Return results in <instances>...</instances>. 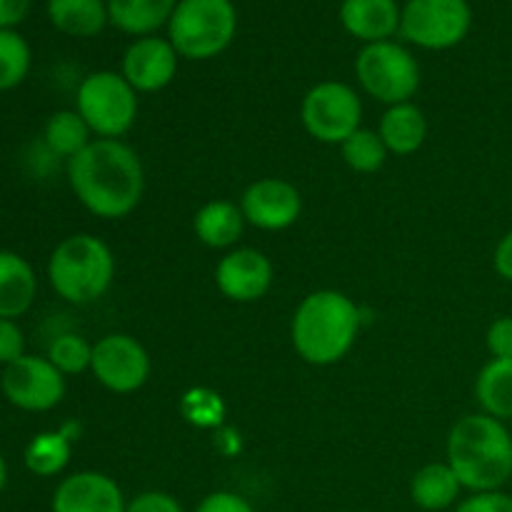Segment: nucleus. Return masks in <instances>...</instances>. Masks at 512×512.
<instances>
[{
  "label": "nucleus",
  "instance_id": "1",
  "mask_svg": "<svg viewBox=\"0 0 512 512\" xmlns=\"http://www.w3.org/2000/svg\"><path fill=\"white\" fill-rule=\"evenodd\" d=\"M68 183L78 203L95 218L120 220L143 200L145 168L128 143L95 138L68 160Z\"/></svg>",
  "mask_w": 512,
  "mask_h": 512
},
{
  "label": "nucleus",
  "instance_id": "2",
  "mask_svg": "<svg viewBox=\"0 0 512 512\" xmlns=\"http://www.w3.org/2000/svg\"><path fill=\"white\" fill-rule=\"evenodd\" d=\"M448 460L463 490H503L512 478V433L503 420L485 413L460 418L448 433Z\"/></svg>",
  "mask_w": 512,
  "mask_h": 512
},
{
  "label": "nucleus",
  "instance_id": "3",
  "mask_svg": "<svg viewBox=\"0 0 512 512\" xmlns=\"http://www.w3.org/2000/svg\"><path fill=\"white\" fill-rule=\"evenodd\" d=\"M360 333V310L340 290L305 295L290 323L293 348L305 363L328 368L353 350Z\"/></svg>",
  "mask_w": 512,
  "mask_h": 512
},
{
  "label": "nucleus",
  "instance_id": "4",
  "mask_svg": "<svg viewBox=\"0 0 512 512\" xmlns=\"http://www.w3.org/2000/svg\"><path fill=\"white\" fill-rule=\"evenodd\" d=\"M115 278V258L108 243L90 233L68 235L48 260V280L58 298L73 305L98 303Z\"/></svg>",
  "mask_w": 512,
  "mask_h": 512
},
{
  "label": "nucleus",
  "instance_id": "5",
  "mask_svg": "<svg viewBox=\"0 0 512 512\" xmlns=\"http://www.w3.org/2000/svg\"><path fill=\"white\" fill-rule=\"evenodd\" d=\"M238 33L233 0H178L168 40L185 60H210L230 48Z\"/></svg>",
  "mask_w": 512,
  "mask_h": 512
},
{
  "label": "nucleus",
  "instance_id": "6",
  "mask_svg": "<svg viewBox=\"0 0 512 512\" xmlns=\"http://www.w3.org/2000/svg\"><path fill=\"white\" fill-rule=\"evenodd\" d=\"M75 110L93 135L120 140L138 118V93L115 70H95L85 75L75 95Z\"/></svg>",
  "mask_w": 512,
  "mask_h": 512
},
{
  "label": "nucleus",
  "instance_id": "7",
  "mask_svg": "<svg viewBox=\"0 0 512 512\" xmlns=\"http://www.w3.org/2000/svg\"><path fill=\"white\" fill-rule=\"evenodd\" d=\"M358 83L370 98L390 105L410 103L420 88V65L405 45L395 40L363 45L355 58Z\"/></svg>",
  "mask_w": 512,
  "mask_h": 512
},
{
  "label": "nucleus",
  "instance_id": "8",
  "mask_svg": "<svg viewBox=\"0 0 512 512\" xmlns=\"http://www.w3.org/2000/svg\"><path fill=\"white\" fill-rule=\"evenodd\" d=\"M473 28L468 0H405L400 35L423 50H450Z\"/></svg>",
  "mask_w": 512,
  "mask_h": 512
},
{
  "label": "nucleus",
  "instance_id": "9",
  "mask_svg": "<svg viewBox=\"0 0 512 512\" xmlns=\"http://www.w3.org/2000/svg\"><path fill=\"white\" fill-rule=\"evenodd\" d=\"M300 120L310 138L325 145H340L363 128V103L348 83L323 80L305 93Z\"/></svg>",
  "mask_w": 512,
  "mask_h": 512
},
{
  "label": "nucleus",
  "instance_id": "10",
  "mask_svg": "<svg viewBox=\"0 0 512 512\" xmlns=\"http://www.w3.org/2000/svg\"><path fill=\"white\" fill-rule=\"evenodd\" d=\"M0 390L13 408L25 413H48L65 398V375L38 355H23L3 368Z\"/></svg>",
  "mask_w": 512,
  "mask_h": 512
},
{
  "label": "nucleus",
  "instance_id": "11",
  "mask_svg": "<svg viewBox=\"0 0 512 512\" xmlns=\"http://www.w3.org/2000/svg\"><path fill=\"white\" fill-rule=\"evenodd\" d=\"M90 373L110 393L130 395L150 378V355L133 335L110 333L93 343Z\"/></svg>",
  "mask_w": 512,
  "mask_h": 512
},
{
  "label": "nucleus",
  "instance_id": "12",
  "mask_svg": "<svg viewBox=\"0 0 512 512\" xmlns=\"http://www.w3.org/2000/svg\"><path fill=\"white\" fill-rule=\"evenodd\" d=\"M240 210L245 223L258 230L278 233L298 223L303 213V198L293 183L283 178H260L240 195Z\"/></svg>",
  "mask_w": 512,
  "mask_h": 512
},
{
  "label": "nucleus",
  "instance_id": "13",
  "mask_svg": "<svg viewBox=\"0 0 512 512\" xmlns=\"http://www.w3.org/2000/svg\"><path fill=\"white\" fill-rule=\"evenodd\" d=\"M178 50L168 38L145 35L135 38L123 55V78L135 88V93H158L168 88L178 75Z\"/></svg>",
  "mask_w": 512,
  "mask_h": 512
},
{
  "label": "nucleus",
  "instance_id": "14",
  "mask_svg": "<svg viewBox=\"0 0 512 512\" xmlns=\"http://www.w3.org/2000/svg\"><path fill=\"white\" fill-rule=\"evenodd\" d=\"M215 283L233 303H255L273 285V263L255 248H235L215 268Z\"/></svg>",
  "mask_w": 512,
  "mask_h": 512
},
{
  "label": "nucleus",
  "instance_id": "15",
  "mask_svg": "<svg viewBox=\"0 0 512 512\" xmlns=\"http://www.w3.org/2000/svg\"><path fill=\"white\" fill-rule=\"evenodd\" d=\"M50 508L53 512H125L128 500L110 475L80 470L60 480Z\"/></svg>",
  "mask_w": 512,
  "mask_h": 512
},
{
  "label": "nucleus",
  "instance_id": "16",
  "mask_svg": "<svg viewBox=\"0 0 512 512\" xmlns=\"http://www.w3.org/2000/svg\"><path fill=\"white\" fill-rule=\"evenodd\" d=\"M400 13L403 5L398 0H343L340 23L345 33L363 45L383 43L400 33Z\"/></svg>",
  "mask_w": 512,
  "mask_h": 512
},
{
  "label": "nucleus",
  "instance_id": "17",
  "mask_svg": "<svg viewBox=\"0 0 512 512\" xmlns=\"http://www.w3.org/2000/svg\"><path fill=\"white\" fill-rule=\"evenodd\" d=\"M38 295V278L28 260L13 250H0V318L15 320L28 313Z\"/></svg>",
  "mask_w": 512,
  "mask_h": 512
},
{
  "label": "nucleus",
  "instance_id": "18",
  "mask_svg": "<svg viewBox=\"0 0 512 512\" xmlns=\"http://www.w3.org/2000/svg\"><path fill=\"white\" fill-rule=\"evenodd\" d=\"M178 0H108L110 25L120 33L145 38L168 28Z\"/></svg>",
  "mask_w": 512,
  "mask_h": 512
},
{
  "label": "nucleus",
  "instance_id": "19",
  "mask_svg": "<svg viewBox=\"0 0 512 512\" xmlns=\"http://www.w3.org/2000/svg\"><path fill=\"white\" fill-rule=\"evenodd\" d=\"M195 238L213 250H228L243 238L245 215L230 200H210L193 218Z\"/></svg>",
  "mask_w": 512,
  "mask_h": 512
},
{
  "label": "nucleus",
  "instance_id": "20",
  "mask_svg": "<svg viewBox=\"0 0 512 512\" xmlns=\"http://www.w3.org/2000/svg\"><path fill=\"white\" fill-rule=\"evenodd\" d=\"M385 148L393 155H413L418 153L428 138V120L425 113L415 103L390 105L380 118L378 128Z\"/></svg>",
  "mask_w": 512,
  "mask_h": 512
},
{
  "label": "nucleus",
  "instance_id": "21",
  "mask_svg": "<svg viewBox=\"0 0 512 512\" xmlns=\"http://www.w3.org/2000/svg\"><path fill=\"white\" fill-rule=\"evenodd\" d=\"M48 20L70 38H95L110 25L108 0H48Z\"/></svg>",
  "mask_w": 512,
  "mask_h": 512
},
{
  "label": "nucleus",
  "instance_id": "22",
  "mask_svg": "<svg viewBox=\"0 0 512 512\" xmlns=\"http://www.w3.org/2000/svg\"><path fill=\"white\" fill-rule=\"evenodd\" d=\"M460 490H463V485L448 463L423 465L410 480V498L425 512L453 508L460 498Z\"/></svg>",
  "mask_w": 512,
  "mask_h": 512
},
{
  "label": "nucleus",
  "instance_id": "23",
  "mask_svg": "<svg viewBox=\"0 0 512 512\" xmlns=\"http://www.w3.org/2000/svg\"><path fill=\"white\" fill-rule=\"evenodd\" d=\"M480 410L495 420H512V360H490L475 380Z\"/></svg>",
  "mask_w": 512,
  "mask_h": 512
},
{
  "label": "nucleus",
  "instance_id": "24",
  "mask_svg": "<svg viewBox=\"0 0 512 512\" xmlns=\"http://www.w3.org/2000/svg\"><path fill=\"white\" fill-rule=\"evenodd\" d=\"M43 143L55 158H75L93 143V130L88 128L78 110H58L43 128Z\"/></svg>",
  "mask_w": 512,
  "mask_h": 512
},
{
  "label": "nucleus",
  "instance_id": "25",
  "mask_svg": "<svg viewBox=\"0 0 512 512\" xmlns=\"http://www.w3.org/2000/svg\"><path fill=\"white\" fill-rule=\"evenodd\" d=\"M70 455H73V440L65 438L60 430H48L30 440L23 453V463L38 478H55L68 468Z\"/></svg>",
  "mask_w": 512,
  "mask_h": 512
},
{
  "label": "nucleus",
  "instance_id": "26",
  "mask_svg": "<svg viewBox=\"0 0 512 512\" xmlns=\"http://www.w3.org/2000/svg\"><path fill=\"white\" fill-rule=\"evenodd\" d=\"M340 153H343L345 165H348L350 170L363 175L378 173L390 155L383 138H380V133H375V130L370 128L355 130L348 140L340 143Z\"/></svg>",
  "mask_w": 512,
  "mask_h": 512
},
{
  "label": "nucleus",
  "instance_id": "27",
  "mask_svg": "<svg viewBox=\"0 0 512 512\" xmlns=\"http://www.w3.org/2000/svg\"><path fill=\"white\" fill-rule=\"evenodd\" d=\"M33 65L30 43L18 30H0V93L13 90L28 78Z\"/></svg>",
  "mask_w": 512,
  "mask_h": 512
},
{
  "label": "nucleus",
  "instance_id": "28",
  "mask_svg": "<svg viewBox=\"0 0 512 512\" xmlns=\"http://www.w3.org/2000/svg\"><path fill=\"white\" fill-rule=\"evenodd\" d=\"M45 358L63 375H80L90 370L93 363V345L75 333H63L50 343Z\"/></svg>",
  "mask_w": 512,
  "mask_h": 512
},
{
  "label": "nucleus",
  "instance_id": "29",
  "mask_svg": "<svg viewBox=\"0 0 512 512\" xmlns=\"http://www.w3.org/2000/svg\"><path fill=\"white\" fill-rule=\"evenodd\" d=\"M485 345L493 360H512V315H503L490 323Z\"/></svg>",
  "mask_w": 512,
  "mask_h": 512
},
{
  "label": "nucleus",
  "instance_id": "30",
  "mask_svg": "<svg viewBox=\"0 0 512 512\" xmlns=\"http://www.w3.org/2000/svg\"><path fill=\"white\" fill-rule=\"evenodd\" d=\"M25 355V335L15 320L0 318V365L8 368L10 363Z\"/></svg>",
  "mask_w": 512,
  "mask_h": 512
},
{
  "label": "nucleus",
  "instance_id": "31",
  "mask_svg": "<svg viewBox=\"0 0 512 512\" xmlns=\"http://www.w3.org/2000/svg\"><path fill=\"white\" fill-rule=\"evenodd\" d=\"M455 512H512V495L503 490L470 493V498L460 500Z\"/></svg>",
  "mask_w": 512,
  "mask_h": 512
},
{
  "label": "nucleus",
  "instance_id": "32",
  "mask_svg": "<svg viewBox=\"0 0 512 512\" xmlns=\"http://www.w3.org/2000/svg\"><path fill=\"white\" fill-rule=\"evenodd\" d=\"M125 512H185L178 498L163 490H145V493L135 495L128 503Z\"/></svg>",
  "mask_w": 512,
  "mask_h": 512
},
{
  "label": "nucleus",
  "instance_id": "33",
  "mask_svg": "<svg viewBox=\"0 0 512 512\" xmlns=\"http://www.w3.org/2000/svg\"><path fill=\"white\" fill-rule=\"evenodd\" d=\"M195 512H255V508L243 495L230 493V490H218V493L205 495Z\"/></svg>",
  "mask_w": 512,
  "mask_h": 512
},
{
  "label": "nucleus",
  "instance_id": "34",
  "mask_svg": "<svg viewBox=\"0 0 512 512\" xmlns=\"http://www.w3.org/2000/svg\"><path fill=\"white\" fill-rule=\"evenodd\" d=\"M33 0H0V30H15L28 18Z\"/></svg>",
  "mask_w": 512,
  "mask_h": 512
},
{
  "label": "nucleus",
  "instance_id": "35",
  "mask_svg": "<svg viewBox=\"0 0 512 512\" xmlns=\"http://www.w3.org/2000/svg\"><path fill=\"white\" fill-rule=\"evenodd\" d=\"M493 268L505 283H512V230L500 238V243L495 245L493 255Z\"/></svg>",
  "mask_w": 512,
  "mask_h": 512
},
{
  "label": "nucleus",
  "instance_id": "36",
  "mask_svg": "<svg viewBox=\"0 0 512 512\" xmlns=\"http://www.w3.org/2000/svg\"><path fill=\"white\" fill-rule=\"evenodd\" d=\"M5 483H8V465H5L3 453H0V493L5 490Z\"/></svg>",
  "mask_w": 512,
  "mask_h": 512
}]
</instances>
